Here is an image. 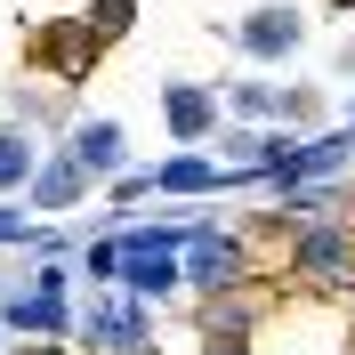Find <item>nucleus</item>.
Returning <instances> with one entry per match:
<instances>
[{
    "label": "nucleus",
    "mask_w": 355,
    "mask_h": 355,
    "mask_svg": "<svg viewBox=\"0 0 355 355\" xmlns=\"http://www.w3.org/2000/svg\"><path fill=\"white\" fill-rule=\"evenodd\" d=\"M113 250H121V275L113 283L130 291V299H170L178 291V250H186V226H121L113 234Z\"/></svg>",
    "instance_id": "obj_1"
},
{
    "label": "nucleus",
    "mask_w": 355,
    "mask_h": 355,
    "mask_svg": "<svg viewBox=\"0 0 355 355\" xmlns=\"http://www.w3.org/2000/svg\"><path fill=\"white\" fill-rule=\"evenodd\" d=\"M0 323L17 339H65L73 331V307H65V266L41 259L33 266V283H17L8 299H0Z\"/></svg>",
    "instance_id": "obj_2"
},
{
    "label": "nucleus",
    "mask_w": 355,
    "mask_h": 355,
    "mask_svg": "<svg viewBox=\"0 0 355 355\" xmlns=\"http://www.w3.org/2000/svg\"><path fill=\"white\" fill-rule=\"evenodd\" d=\"M81 339H89L97 355H146V347H154V307H146V299H130V291H113V299H97V307H89Z\"/></svg>",
    "instance_id": "obj_3"
},
{
    "label": "nucleus",
    "mask_w": 355,
    "mask_h": 355,
    "mask_svg": "<svg viewBox=\"0 0 355 355\" xmlns=\"http://www.w3.org/2000/svg\"><path fill=\"white\" fill-rule=\"evenodd\" d=\"M347 162H355V137H347V130H331V137H307V146H275L266 178H275L283 194H299V186H331Z\"/></svg>",
    "instance_id": "obj_4"
},
{
    "label": "nucleus",
    "mask_w": 355,
    "mask_h": 355,
    "mask_svg": "<svg viewBox=\"0 0 355 355\" xmlns=\"http://www.w3.org/2000/svg\"><path fill=\"white\" fill-rule=\"evenodd\" d=\"M243 234H186V250H178V283H194L202 299H226V283H243Z\"/></svg>",
    "instance_id": "obj_5"
},
{
    "label": "nucleus",
    "mask_w": 355,
    "mask_h": 355,
    "mask_svg": "<svg viewBox=\"0 0 355 355\" xmlns=\"http://www.w3.org/2000/svg\"><path fill=\"white\" fill-rule=\"evenodd\" d=\"M299 41H307V17H299L291 0H266V8H250V17L234 24V49H243V57H259V65L299 57Z\"/></svg>",
    "instance_id": "obj_6"
},
{
    "label": "nucleus",
    "mask_w": 355,
    "mask_h": 355,
    "mask_svg": "<svg viewBox=\"0 0 355 355\" xmlns=\"http://www.w3.org/2000/svg\"><path fill=\"white\" fill-rule=\"evenodd\" d=\"M291 266H299L307 283H347V275H355V226H339V218L299 226V250H291Z\"/></svg>",
    "instance_id": "obj_7"
},
{
    "label": "nucleus",
    "mask_w": 355,
    "mask_h": 355,
    "mask_svg": "<svg viewBox=\"0 0 355 355\" xmlns=\"http://www.w3.org/2000/svg\"><path fill=\"white\" fill-rule=\"evenodd\" d=\"M218 113H226V97L202 89V81H170V89H162V121H170L178 146H202V137L218 130Z\"/></svg>",
    "instance_id": "obj_8"
},
{
    "label": "nucleus",
    "mask_w": 355,
    "mask_h": 355,
    "mask_svg": "<svg viewBox=\"0 0 355 355\" xmlns=\"http://www.w3.org/2000/svg\"><path fill=\"white\" fill-rule=\"evenodd\" d=\"M65 154L81 162L89 178H130V137H121V121H97V113H89L81 130H73Z\"/></svg>",
    "instance_id": "obj_9"
},
{
    "label": "nucleus",
    "mask_w": 355,
    "mask_h": 355,
    "mask_svg": "<svg viewBox=\"0 0 355 355\" xmlns=\"http://www.w3.org/2000/svg\"><path fill=\"white\" fill-rule=\"evenodd\" d=\"M24 194L41 202V210H73V202L89 194V170L73 154H41V170H33V186H24Z\"/></svg>",
    "instance_id": "obj_10"
},
{
    "label": "nucleus",
    "mask_w": 355,
    "mask_h": 355,
    "mask_svg": "<svg viewBox=\"0 0 355 355\" xmlns=\"http://www.w3.org/2000/svg\"><path fill=\"white\" fill-rule=\"evenodd\" d=\"M33 170H41V137L24 121H0V194H24Z\"/></svg>",
    "instance_id": "obj_11"
},
{
    "label": "nucleus",
    "mask_w": 355,
    "mask_h": 355,
    "mask_svg": "<svg viewBox=\"0 0 355 355\" xmlns=\"http://www.w3.org/2000/svg\"><path fill=\"white\" fill-rule=\"evenodd\" d=\"M218 186H226V170L210 154H170L154 170V194H218Z\"/></svg>",
    "instance_id": "obj_12"
},
{
    "label": "nucleus",
    "mask_w": 355,
    "mask_h": 355,
    "mask_svg": "<svg viewBox=\"0 0 355 355\" xmlns=\"http://www.w3.org/2000/svg\"><path fill=\"white\" fill-rule=\"evenodd\" d=\"M41 49H49V65H57V73H89V57H97L89 24H49V33H41Z\"/></svg>",
    "instance_id": "obj_13"
},
{
    "label": "nucleus",
    "mask_w": 355,
    "mask_h": 355,
    "mask_svg": "<svg viewBox=\"0 0 355 355\" xmlns=\"http://www.w3.org/2000/svg\"><path fill=\"white\" fill-rule=\"evenodd\" d=\"M89 41H121V33H130V24H137V8H130V0H89Z\"/></svg>",
    "instance_id": "obj_14"
},
{
    "label": "nucleus",
    "mask_w": 355,
    "mask_h": 355,
    "mask_svg": "<svg viewBox=\"0 0 355 355\" xmlns=\"http://www.w3.org/2000/svg\"><path fill=\"white\" fill-rule=\"evenodd\" d=\"M81 266H89V275H97V283H113V275H121V250H113V234H97Z\"/></svg>",
    "instance_id": "obj_15"
},
{
    "label": "nucleus",
    "mask_w": 355,
    "mask_h": 355,
    "mask_svg": "<svg viewBox=\"0 0 355 355\" xmlns=\"http://www.w3.org/2000/svg\"><path fill=\"white\" fill-rule=\"evenodd\" d=\"M17 234H33V226H24V210H0V243H17Z\"/></svg>",
    "instance_id": "obj_16"
},
{
    "label": "nucleus",
    "mask_w": 355,
    "mask_h": 355,
    "mask_svg": "<svg viewBox=\"0 0 355 355\" xmlns=\"http://www.w3.org/2000/svg\"><path fill=\"white\" fill-rule=\"evenodd\" d=\"M202 355H250L243 339H202Z\"/></svg>",
    "instance_id": "obj_17"
},
{
    "label": "nucleus",
    "mask_w": 355,
    "mask_h": 355,
    "mask_svg": "<svg viewBox=\"0 0 355 355\" xmlns=\"http://www.w3.org/2000/svg\"><path fill=\"white\" fill-rule=\"evenodd\" d=\"M24 355H65V347H24Z\"/></svg>",
    "instance_id": "obj_18"
},
{
    "label": "nucleus",
    "mask_w": 355,
    "mask_h": 355,
    "mask_svg": "<svg viewBox=\"0 0 355 355\" xmlns=\"http://www.w3.org/2000/svg\"><path fill=\"white\" fill-rule=\"evenodd\" d=\"M339 8H355V0H339Z\"/></svg>",
    "instance_id": "obj_19"
},
{
    "label": "nucleus",
    "mask_w": 355,
    "mask_h": 355,
    "mask_svg": "<svg viewBox=\"0 0 355 355\" xmlns=\"http://www.w3.org/2000/svg\"><path fill=\"white\" fill-rule=\"evenodd\" d=\"M347 137H355V130H347Z\"/></svg>",
    "instance_id": "obj_20"
}]
</instances>
